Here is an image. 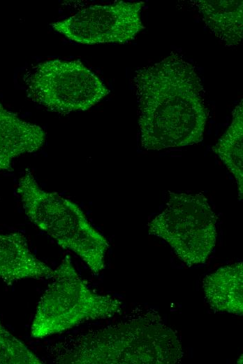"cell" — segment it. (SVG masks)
Segmentation results:
<instances>
[{"label": "cell", "instance_id": "cell-6", "mask_svg": "<svg viewBox=\"0 0 243 364\" xmlns=\"http://www.w3.org/2000/svg\"><path fill=\"white\" fill-rule=\"evenodd\" d=\"M27 92L34 102L61 114L86 111L109 93L81 62L61 59L39 63L28 79Z\"/></svg>", "mask_w": 243, "mask_h": 364}, {"label": "cell", "instance_id": "cell-3", "mask_svg": "<svg viewBox=\"0 0 243 364\" xmlns=\"http://www.w3.org/2000/svg\"><path fill=\"white\" fill-rule=\"evenodd\" d=\"M17 192L31 222L61 247L77 254L93 273L105 268L109 244L75 203L43 190L29 170L20 178Z\"/></svg>", "mask_w": 243, "mask_h": 364}, {"label": "cell", "instance_id": "cell-10", "mask_svg": "<svg viewBox=\"0 0 243 364\" xmlns=\"http://www.w3.org/2000/svg\"><path fill=\"white\" fill-rule=\"evenodd\" d=\"M202 288L210 307L216 312L243 314V262L218 268L205 276Z\"/></svg>", "mask_w": 243, "mask_h": 364}, {"label": "cell", "instance_id": "cell-2", "mask_svg": "<svg viewBox=\"0 0 243 364\" xmlns=\"http://www.w3.org/2000/svg\"><path fill=\"white\" fill-rule=\"evenodd\" d=\"M184 355L179 338L156 313L89 332L60 344L64 364H175Z\"/></svg>", "mask_w": 243, "mask_h": 364}, {"label": "cell", "instance_id": "cell-7", "mask_svg": "<svg viewBox=\"0 0 243 364\" xmlns=\"http://www.w3.org/2000/svg\"><path fill=\"white\" fill-rule=\"evenodd\" d=\"M142 4L118 1L91 6L52 27L80 43H126L143 28L140 15Z\"/></svg>", "mask_w": 243, "mask_h": 364}, {"label": "cell", "instance_id": "cell-8", "mask_svg": "<svg viewBox=\"0 0 243 364\" xmlns=\"http://www.w3.org/2000/svg\"><path fill=\"white\" fill-rule=\"evenodd\" d=\"M45 138L42 127L22 120L0 102V171L11 170L15 158L38 150Z\"/></svg>", "mask_w": 243, "mask_h": 364}, {"label": "cell", "instance_id": "cell-5", "mask_svg": "<svg viewBox=\"0 0 243 364\" xmlns=\"http://www.w3.org/2000/svg\"><path fill=\"white\" fill-rule=\"evenodd\" d=\"M217 217L202 193L169 192L165 209L149 223V233L165 241L188 267L206 262L216 240Z\"/></svg>", "mask_w": 243, "mask_h": 364}, {"label": "cell", "instance_id": "cell-9", "mask_svg": "<svg viewBox=\"0 0 243 364\" xmlns=\"http://www.w3.org/2000/svg\"><path fill=\"white\" fill-rule=\"evenodd\" d=\"M54 272L32 253L24 234H0L1 279L10 284L24 279H52Z\"/></svg>", "mask_w": 243, "mask_h": 364}, {"label": "cell", "instance_id": "cell-4", "mask_svg": "<svg viewBox=\"0 0 243 364\" xmlns=\"http://www.w3.org/2000/svg\"><path fill=\"white\" fill-rule=\"evenodd\" d=\"M52 281L40 298L31 326L34 338L61 333L89 321L110 318L122 302L91 290L68 256L54 270Z\"/></svg>", "mask_w": 243, "mask_h": 364}, {"label": "cell", "instance_id": "cell-12", "mask_svg": "<svg viewBox=\"0 0 243 364\" xmlns=\"http://www.w3.org/2000/svg\"><path fill=\"white\" fill-rule=\"evenodd\" d=\"M242 109L241 102L233 111V120L228 129L213 148L214 152L234 176L240 199L242 198L243 192Z\"/></svg>", "mask_w": 243, "mask_h": 364}, {"label": "cell", "instance_id": "cell-13", "mask_svg": "<svg viewBox=\"0 0 243 364\" xmlns=\"http://www.w3.org/2000/svg\"><path fill=\"white\" fill-rule=\"evenodd\" d=\"M41 360L11 334L0 319V364H40Z\"/></svg>", "mask_w": 243, "mask_h": 364}, {"label": "cell", "instance_id": "cell-14", "mask_svg": "<svg viewBox=\"0 0 243 364\" xmlns=\"http://www.w3.org/2000/svg\"><path fill=\"white\" fill-rule=\"evenodd\" d=\"M242 357H243V356H242V355L241 357H240L239 360H237V363H238V364H240V363L242 364V361H243V360H242Z\"/></svg>", "mask_w": 243, "mask_h": 364}, {"label": "cell", "instance_id": "cell-11", "mask_svg": "<svg viewBox=\"0 0 243 364\" xmlns=\"http://www.w3.org/2000/svg\"><path fill=\"white\" fill-rule=\"evenodd\" d=\"M204 20L216 36L228 45L242 38V1H201Z\"/></svg>", "mask_w": 243, "mask_h": 364}, {"label": "cell", "instance_id": "cell-1", "mask_svg": "<svg viewBox=\"0 0 243 364\" xmlns=\"http://www.w3.org/2000/svg\"><path fill=\"white\" fill-rule=\"evenodd\" d=\"M135 83L145 148L159 150L202 141L208 112L202 86L190 64L171 55L140 70Z\"/></svg>", "mask_w": 243, "mask_h": 364}]
</instances>
